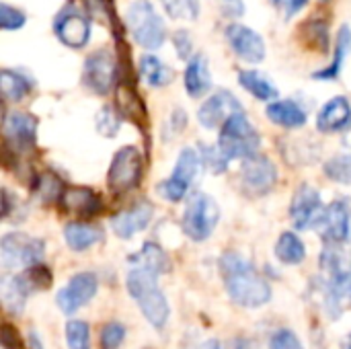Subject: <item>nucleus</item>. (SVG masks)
Returning <instances> with one entry per match:
<instances>
[{
  "instance_id": "f257e3e1",
  "label": "nucleus",
  "mask_w": 351,
  "mask_h": 349,
  "mask_svg": "<svg viewBox=\"0 0 351 349\" xmlns=\"http://www.w3.org/2000/svg\"><path fill=\"white\" fill-rule=\"evenodd\" d=\"M220 272L226 294L243 309H261L271 300V286L257 272V267L239 253H224L220 259Z\"/></svg>"
},
{
  "instance_id": "f03ea898",
  "label": "nucleus",
  "mask_w": 351,
  "mask_h": 349,
  "mask_svg": "<svg viewBox=\"0 0 351 349\" xmlns=\"http://www.w3.org/2000/svg\"><path fill=\"white\" fill-rule=\"evenodd\" d=\"M158 276L160 274L148 267L130 265V272L125 276V288H128V294L140 306V313L150 323V327H154L156 331H162L169 323L171 306H169L167 296L158 288Z\"/></svg>"
},
{
  "instance_id": "7ed1b4c3",
  "label": "nucleus",
  "mask_w": 351,
  "mask_h": 349,
  "mask_svg": "<svg viewBox=\"0 0 351 349\" xmlns=\"http://www.w3.org/2000/svg\"><path fill=\"white\" fill-rule=\"evenodd\" d=\"M259 146H261V138L243 111L230 115L220 128L218 148L228 160H237V158L245 160L257 154Z\"/></svg>"
},
{
  "instance_id": "20e7f679",
  "label": "nucleus",
  "mask_w": 351,
  "mask_h": 349,
  "mask_svg": "<svg viewBox=\"0 0 351 349\" xmlns=\"http://www.w3.org/2000/svg\"><path fill=\"white\" fill-rule=\"evenodd\" d=\"M125 23L134 41L146 51L158 49L167 39V27L156 8L148 0L134 2L125 12Z\"/></svg>"
},
{
  "instance_id": "39448f33",
  "label": "nucleus",
  "mask_w": 351,
  "mask_h": 349,
  "mask_svg": "<svg viewBox=\"0 0 351 349\" xmlns=\"http://www.w3.org/2000/svg\"><path fill=\"white\" fill-rule=\"evenodd\" d=\"M220 222V208L214 202V197H210L208 193H191L183 212V232L195 241V243H204L212 237V232L216 230Z\"/></svg>"
},
{
  "instance_id": "423d86ee",
  "label": "nucleus",
  "mask_w": 351,
  "mask_h": 349,
  "mask_svg": "<svg viewBox=\"0 0 351 349\" xmlns=\"http://www.w3.org/2000/svg\"><path fill=\"white\" fill-rule=\"evenodd\" d=\"M45 243L25 232H8L0 241V261L4 269H27L43 261Z\"/></svg>"
},
{
  "instance_id": "0eeeda50",
  "label": "nucleus",
  "mask_w": 351,
  "mask_h": 349,
  "mask_svg": "<svg viewBox=\"0 0 351 349\" xmlns=\"http://www.w3.org/2000/svg\"><path fill=\"white\" fill-rule=\"evenodd\" d=\"M144 175V156L136 146H123L119 148L113 158L107 173V185L113 193H128L136 189Z\"/></svg>"
},
{
  "instance_id": "6e6552de",
  "label": "nucleus",
  "mask_w": 351,
  "mask_h": 349,
  "mask_svg": "<svg viewBox=\"0 0 351 349\" xmlns=\"http://www.w3.org/2000/svg\"><path fill=\"white\" fill-rule=\"evenodd\" d=\"M199 167H202L199 152H195L193 148H183L181 154L177 156V163H175L171 177L160 181L158 193L165 200H169L171 204H179L181 200H185L189 195L193 181L199 175Z\"/></svg>"
},
{
  "instance_id": "1a4fd4ad",
  "label": "nucleus",
  "mask_w": 351,
  "mask_h": 349,
  "mask_svg": "<svg viewBox=\"0 0 351 349\" xmlns=\"http://www.w3.org/2000/svg\"><path fill=\"white\" fill-rule=\"evenodd\" d=\"M239 183L245 195L249 197H263L267 195L278 183V169L271 158L263 154H253L243 160L239 171Z\"/></svg>"
},
{
  "instance_id": "9d476101",
  "label": "nucleus",
  "mask_w": 351,
  "mask_h": 349,
  "mask_svg": "<svg viewBox=\"0 0 351 349\" xmlns=\"http://www.w3.org/2000/svg\"><path fill=\"white\" fill-rule=\"evenodd\" d=\"M82 84L95 95H109L117 84V60L109 49L93 51L82 66Z\"/></svg>"
},
{
  "instance_id": "9b49d317",
  "label": "nucleus",
  "mask_w": 351,
  "mask_h": 349,
  "mask_svg": "<svg viewBox=\"0 0 351 349\" xmlns=\"http://www.w3.org/2000/svg\"><path fill=\"white\" fill-rule=\"evenodd\" d=\"M56 37L70 49H82L90 39V21L74 4H66L53 19Z\"/></svg>"
},
{
  "instance_id": "f8f14e48",
  "label": "nucleus",
  "mask_w": 351,
  "mask_h": 349,
  "mask_svg": "<svg viewBox=\"0 0 351 349\" xmlns=\"http://www.w3.org/2000/svg\"><path fill=\"white\" fill-rule=\"evenodd\" d=\"M99 290V280L93 272H80L70 278V282L58 292L56 304L60 313L64 315H74L80 311L84 304H88Z\"/></svg>"
},
{
  "instance_id": "ddd939ff",
  "label": "nucleus",
  "mask_w": 351,
  "mask_h": 349,
  "mask_svg": "<svg viewBox=\"0 0 351 349\" xmlns=\"http://www.w3.org/2000/svg\"><path fill=\"white\" fill-rule=\"evenodd\" d=\"M6 152H27L37 140V119L25 111H12L2 121Z\"/></svg>"
},
{
  "instance_id": "4468645a",
  "label": "nucleus",
  "mask_w": 351,
  "mask_h": 349,
  "mask_svg": "<svg viewBox=\"0 0 351 349\" xmlns=\"http://www.w3.org/2000/svg\"><path fill=\"white\" fill-rule=\"evenodd\" d=\"M323 216H325V208H323L319 191L311 185L298 187L290 204V220L294 228L308 230L313 226H319Z\"/></svg>"
},
{
  "instance_id": "2eb2a0df",
  "label": "nucleus",
  "mask_w": 351,
  "mask_h": 349,
  "mask_svg": "<svg viewBox=\"0 0 351 349\" xmlns=\"http://www.w3.org/2000/svg\"><path fill=\"white\" fill-rule=\"evenodd\" d=\"M224 35H226V41L232 47V51L243 62H247V64H259V62L265 60L267 47H265L263 37L255 29H251L247 25H241V23H230L224 29Z\"/></svg>"
},
{
  "instance_id": "dca6fc26",
  "label": "nucleus",
  "mask_w": 351,
  "mask_h": 349,
  "mask_svg": "<svg viewBox=\"0 0 351 349\" xmlns=\"http://www.w3.org/2000/svg\"><path fill=\"white\" fill-rule=\"evenodd\" d=\"M239 111H243V107L237 97L228 91H218L202 103V107L197 109V121L206 130H216L222 128L224 121Z\"/></svg>"
},
{
  "instance_id": "f3484780",
  "label": "nucleus",
  "mask_w": 351,
  "mask_h": 349,
  "mask_svg": "<svg viewBox=\"0 0 351 349\" xmlns=\"http://www.w3.org/2000/svg\"><path fill=\"white\" fill-rule=\"evenodd\" d=\"M154 216V206L150 202H136L134 206L121 210L119 214H115L111 218V228L115 232V237L128 241L132 237H136L138 232H142L144 228H148V224L152 222Z\"/></svg>"
},
{
  "instance_id": "a211bd4d",
  "label": "nucleus",
  "mask_w": 351,
  "mask_h": 349,
  "mask_svg": "<svg viewBox=\"0 0 351 349\" xmlns=\"http://www.w3.org/2000/svg\"><path fill=\"white\" fill-rule=\"evenodd\" d=\"M321 232L323 239L329 245H341L350 239L351 230V216L348 202L337 200L333 204H329V208H325V216L321 220Z\"/></svg>"
},
{
  "instance_id": "6ab92c4d",
  "label": "nucleus",
  "mask_w": 351,
  "mask_h": 349,
  "mask_svg": "<svg viewBox=\"0 0 351 349\" xmlns=\"http://www.w3.org/2000/svg\"><path fill=\"white\" fill-rule=\"evenodd\" d=\"M317 128L323 134H341L351 128V103L348 97H333L323 105L317 117Z\"/></svg>"
},
{
  "instance_id": "aec40b11",
  "label": "nucleus",
  "mask_w": 351,
  "mask_h": 349,
  "mask_svg": "<svg viewBox=\"0 0 351 349\" xmlns=\"http://www.w3.org/2000/svg\"><path fill=\"white\" fill-rule=\"evenodd\" d=\"M60 206L68 214L90 218L101 210V195L90 187H66L60 197Z\"/></svg>"
},
{
  "instance_id": "412c9836",
  "label": "nucleus",
  "mask_w": 351,
  "mask_h": 349,
  "mask_svg": "<svg viewBox=\"0 0 351 349\" xmlns=\"http://www.w3.org/2000/svg\"><path fill=\"white\" fill-rule=\"evenodd\" d=\"M31 292H33V288H31V284H29V280H27L25 274L4 276L2 282H0V298H2V304L14 317L23 315L25 304H27V298H29Z\"/></svg>"
},
{
  "instance_id": "4be33fe9",
  "label": "nucleus",
  "mask_w": 351,
  "mask_h": 349,
  "mask_svg": "<svg viewBox=\"0 0 351 349\" xmlns=\"http://www.w3.org/2000/svg\"><path fill=\"white\" fill-rule=\"evenodd\" d=\"M185 91L191 99H202L204 95L210 93L212 88V74H210V64L204 53H195L185 68L183 74Z\"/></svg>"
},
{
  "instance_id": "5701e85b",
  "label": "nucleus",
  "mask_w": 351,
  "mask_h": 349,
  "mask_svg": "<svg viewBox=\"0 0 351 349\" xmlns=\"http://www.w3.org/2000/svg\"><path fill=\"white\" fill-rule=\"evenodd\" d=\"M267 117L271 123L288 130H298L306 125L308 117L306 111L292 99H276L274 103L267 105Z\"/></svg>"
},
{
  "instance_id": "b1692460",
  "label": "nucleus",
  "mask_w": 351,
  "mask_h": 349,
  "mask_svg": "<svg viewBox=\"0 0 351 349\" xmlns=\"http://www.w3.org/2000/svg\"><path fill=\"white\" fill-rule=\"evenodd\" d=\"M64 241L66 245L80 253V251H88L90 247H95L97 243L103 241V230L95 224L88 222H68L64 226Z\"/></svg>"
},
{
  "instance_id": "393cba45",
  "label": "nucleus",
  "mask_w": 351,
  "mask_h": 349,
  "mask_svg": "<svg viewBox=\"0 0 351 349\" xmlns=\"http://www.w3.org/2000/svg\"><path fill=\"white\" fill-rule=\"evenodd\" d=\"M115 99H117L115 103H117V109L121 111V115L132 119L136 125L144 128V123L148 121V109H146L144 101L140 99V95L134 91V86L117 84Z\"/></svg>"
},
{
  "instance_id": "a878e982",
  "label": "nucleus",
  "mask_w": 351,
  "mask_h": 349,
  "mask_svg": "<svg viewBox=\"0 0 351 349\" xmlns=\"http://www.w3.org/2000/svg\"><path fill=\"white\" fill-rule=\"evenodd\" d=\"M138 72H140V78L152 86V88H160V86H167L173 82L175 74L173 70L160 60L156 58L154 53H144L138 62Z\"/></svg>"
},
{
  "instance_id": "bb28decb",
  "label": "nucleus",
  "mask_w": 351,
  "mask_h": 349,
  "mask_svg": "<svg viewBox=\"0 0 351 349\" xmlns=\"http://www.w3.org/2000/svg\"><path fill=\"white\" fill-rule=\"evenodd\" d=\"M350 51H351V29L348 27V25H343V27L339 29V33H337L335 51H333V62H331L327 68H323V70L315 72L313 76H315L317 80H333V78H337V76L341 74L343 66H346V60H348Z\"/></svg>"
},
{
  "instance_id": "cd10ccee",
  "label": "nucleus",
  "mask_w": 351,
  "mask_h": 349,
  "mask_svg": "<svg viewBox=\"0 0 351 349\" xmlns=\"http://www.w3.org/2000/svg\"><path fill=\"white\" fill-rule=\"evenodd\" d=\"M239 84L247 93H251L257 101H265L267 103V101L280 99V93L274 86V82L265 74H261L257 70H243V72H239Z\"/></svg>"
},
{
  "instance_id": "c85d7f7f",
  "label": "nucleus",
  "mask_w": 351,
  "mask_h": 349,
  "mask_svg": "<svg viewBox=\"0 0 351 349\" xmlns=\"http://www.w3.org/2000/svg\"><path fill=\"white\" fill-rule=\"evenodd\" d=\"M31 88H33V82L23 72L10 70V68H4L0 72V93L4 101L19 103L31 93Z\"/></svg>"
},
{
  "instance_id": "c756f323",
  "label": "nucleus",
  "mask_w": 351,
  "mask_h": 349,
  "mask_svg": "<svg viewBox=\"0 0 351 349\" xmlns=\"http://www.w3.org/2000/svg\"><path fill=\"white\" fill-rule=\"evenodd\" d=\"M276 257L284 265H300L306 259V247L296 232H282L276 243Z\"/></svg>"
},
{
  "instance_id": "7c9ffc66",
  "label": "nucleus",
  "mask_w": 351,
  "mask_h": 349,
  "mask_svg": "<svg viewBox=\"0 0 351 349\" xmlns=\"http://www.w3.org/2000/svg\"><path fill=\"white\" fill-rule=\"evenodd\" d=\"M130 265H142V267H148L156 274H167L171 269V261L167 257V253L156 245V243H146L138 253H134L130 259H128Z\"/></svg>"
},
{
  "instance_id": "2f4dec72",
  "label": "nucleus",
  "mask_w": 351,
  "mask_h": 349,
  "mask_svg": "<svg viewBox=\"0 0 351 349\" xmlns=\"http://www.w3.org/2000/svg\"><path fill=\"white\" fill-rule=\"evenodd\" d=\"M35 195L43 202V204H53L60 202L66 185L53 175V173H43L35 179Z\"/></svg>"
},
{
  "instance_id": "473e14b6",
  "label": "nucleus",
  "mask_w": 351,
  "mask_h": 349,
  "mask_svg": "<svg viewBox=\"0 0 351 349\" xmlns=\"http://www.w3.org/2000/svg\"><path fill=\"white\" fill-rule=\"evenodd\" d=\"M121 119H123V115L119 109L105 105V107H101V111L97 113V119H95L97 132L105 138H115L121 128Z\"/></svg>"
},
{
  "instance_id": "72a5a7b5",
  "label": "nucleus",
  "mask_w": 351,
  "mask_h": 349,
  "mask_svg": "<svg viewBox=\"0 0 351 349\" xmlns=\"http://www.w3.org/2000/svg\"><path fill=\"white\" fill-rule=\"evenodd\" d=\"M323 173L339 185H351V154H337L329 158L323 167Z\"/></svg>"
},
{
  "instance_id": "f704fd0d",
  "label": "nucleus",
  "mask_w": 351,
  "mask_h": 349,
  "mask_svg": "<svg viewBox=\"0 0 351 349\" xmlns=\"http://www.w3.org/2000/svg\"><path fill=\"white\" fill-rule=\"evenodd\" d=\"M165 12L173 21H195L199 16V0H160Z\"/></svg>"
},
{
  "instance_id": "c9c22d12",
  "label": "nucleus",
  "mask_w": 351,
  "mask_h": 349,
  "mask_svg": "<svg viewBox=\"0 0 351 349\" xmlns=\"http://www.w3.org/2000/svg\"><path fill=\"white\" fill-rule=\"evenodd\" d=\"M64 333L70 349H90V327L86 321H68Z\"/></svg>"
},
{
  "instance_id": "e433bc0d",
  "label": "nucleus",
  "mask_w": 351,
  "mask_h": 349,
  "mask_svg": "<svg viewBox=\"0 0 351 349\" xmlns=\"http://www.w3.org/2000/svg\"><path fill=\"white\" fill-rule=\"evenodd\" d=\"M125 339V327L119 321H111L101 329V349H119Z\"/></svg>"
},
{
  "instance_id": "4c0bfd02",
  "label": "nucleus",
  "mask_w": 351,
  "mask_h": 349,
  "mask_svg": "<svg viewBox=\"0 0 351 349\" xmlns=\"http://www.w3.org/2000/svg\"><path fill=\"white\" fill-rule=\"evenodd\" d=\"M27 23L23 10L10 6L8 2H0V29L2 31H16Z\"/></svg>"
},
{
  "instance_id": "58836bf2",
  "label": "nucleus",
  "mask_w": 351,
  "mask_h": 349,
  "mask_svg": "<svg viewBox=\"0 0 351 349\" xmlns=\"http://www.w3.org/2000/svg\"><path fill=\"white\" fill-rule=\"evenodd\" d=\"M23 274L27 276V280H29L33 292H41V290H45V288L51 286V272H49L43 263H37V265H33V267H27Z\"/></svg>"
},
{
  "instance_id": "ea45409f",
  "label": "nucleus",
  "mask_w": 351,
  "mask_h": 349,
  "mask_svg": "<svg viewBox=\"0 0 351 349\" xmlns=\"http://www.w3.org/2000/svg\"><path fill=\"white\" fill-rule=\"evenodd\" d=\"M269 349H304L302 341L290 329H280L271 335Z\"/></svg>"
},
{
  "instance_id": "a19ab883",
  "label": "nucleus",
  "mask_w": 351,
  "mask_h": 349,
  "mask_svg": "<svg viewBox=\"0 0 351 349\" xmlns=\"http://www.w3.org/2000/svg\"><path fill=\"white\" fill-rule=\"evenodd\" d=\"M204 160H206V165L214 171V173H224L226 171V165L230 163L222 152H220V148L216 146V148H208V146H204Z\"/></svg>"
},
{
  "instance_id": "79ce46f5",
  "label": "nucleus",
  "mask_w": 351,
  "mask_h": 349,
  "mask_svg": "<svg viewBox=\"0 0 351 349\" xmlns=\"http://www.w3.org/2000/svg\"><path fill=\"white\" fill-rule=\"evenodd\" d=\"M173 43H175V49H177V56L181 60H191L193 56V41H191V35L187 31H177L173 35Z\"/></svg>"
},
{
  "instance_id": "37998d69",
  "label": "nucleus",
  "mask_w": 351,
  "mask_h": 349,
  "mask_svg": "<svg viewBox=\"0 0 351 349\" xmlns=\"http://www.w3.org/2000/svg\"><path fill=\"white\" fill-rule=\"evenodd\" d=\"M2 346H4V349L19 348V333L10 325H4L2 327Z\"/></svg>"
},
{
  "instance_id": "c03bdc74",
  "label": "nucleus",
  "mask_w": 351,
  "mask_h": 349,
  "mask_svg": "<svg viewBox=\"0 0 351 349\" xmlns=\"http://www.w3.org/2000/svg\"><path fill=\"white\" fill-rule=\"evenodd\" d=\"M86 2H88V8L101 16V21L109 23V16H111L109 14V0H86Z\"/></svg>"
},
{
  "instance_id": "a18cd8bd",
  "label": "nucleus",
  "mask_w": 351,
  "mask_h": 349,
  "mask_svg": "<svg viewBox=\"0 0 351 349\" xmlns=\"http://www.w3.org/2000/svg\"><path fill=\"white\" fill-rule=\"evenodd\" d=\"M308 4V0H284L282 6H286V16L292 19L294 14H298L304 6Z\"/></svg>"
},
{
  "instance_id": "49530a36",
  "label": "nucleus",
  "mask_w": 351,
  "mask_h": 349,
  "mask_svg": "<svg viewBox=\"0 0 351 349\" xmlns=\"http://www.w3.org/2000/svg\"><path fill=\"white\" fill-rule=\"evenodd\" d=\"M197 349H222V346H220L218 339H208V341H204Z\"/></svg>"
},
{
  "instance_id": "de8ad7c7",
  "label": "nucleus",
  "mask_w": 351,
  "mask_h": 349,
  "mask_svg": "<svg viewBox=\"0 0 351 349\" xmlns=\"http://www.w3.org/2000/svg\"><path fill=\"white\" fill-rule=\"evenodd\" d=\"M232 349H253V348H251V344H249V341H245V339H237V341L232 344Z\"/></svg>"
},
{
  "instance_id": "09e8293b",
  "label": "nucleus",
  "mask_w": 351,
  "mask_h": 349,
  "mask_svg": "<svg viewBox=\"0 0 351 349\" xmlns=\"http://www.w3.org/2000/svg\"><path fill=\"white\" fill-rule=\"evenodd\" d=\"M343 349H351V333H350V337L346 339V346H343Z\"/></svg>"
},
{
  "instance_id": "8fccbe9b",
  "label": "nucleus",
  "mask_w": 351,
  "mask_h": 349,
  "mask_svg": "<svg viewBox=\"0 0 351 349\" xmlns=\"http://www.w3.org/2000/svg\"><path fill=\"white\" fill-rule=\"evenodd\" d=\"M274 2H276L278 6H280V4H284V0H274Z\"/></svg>"
},
{
  "instance_id": "3c124183",
  "label": "nucleus",
  "mask_w": 351,
  "mask_h": 349,
  "mask_svg": "<svg viewBox=\"0 0 351 349\" xmlns=\"http://www.w3.org/2000/svg\"><path fill=\"white\" fill-rule=\"evenodd\" d=\"M224 2H232V0H224Z\"/></svg>"
},
{
  "instance_id": "603ef678",
  "label": "nucleus",
  "mask_w": 351,
  "mask_h": 349,
  "mask_svg": "<svg viewBox=\"0 0 351 349\" xmlns=\"http://www.w3.org/2000/svg\"><path fill=\"white\" fill-rule=\"evenodd\" d=\"M350 294H351V292H350Z\"/></svg>"
}]
</instances>
